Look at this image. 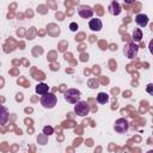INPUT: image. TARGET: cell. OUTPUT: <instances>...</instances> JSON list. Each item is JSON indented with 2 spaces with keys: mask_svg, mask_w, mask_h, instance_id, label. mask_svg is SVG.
I'll list each match as a JSON object with an SVG mask.
<instances>
[{
  "mask_svg": "<svg viewBox=\"0 0 153 153\" xmlns=\"http://www.w3.org/2000/svg\"><path fill=\"white\" fill-rule=\"evenodd\" d=\"M57 103V98L54 93L48 92L41 97V105L45 109H53Z\"/></svg>",
  "mask_w": 153,
  "mask_h": 153,
  "instance_id": "obj_1",
  "label": "cell"
},
{
  "mask_svg": "<svg viewBox=\"0 0 153 153\" xmlns=\"http://www.w3.org/2000/svg\"><path fill=\"white\" fill-rule=\"evenodd\" d=\"M74 112L78 116H81V117L88 115V112H90V105H88V103L86 100H78L75 103V105H74Z\"/></svg>",
  "mask_w": 153,
  "mask_h": 153,
  "instance_id": "obj_2",
  "label": "cell"
},
{
  "mask_svg": "<svg viewBox=\"0 0 153 153\" xmlns=\"http://www.w3.org/2000/svg\"><path fill=\"white\" fill-rule=\"evenodd\" d=\"M80 97H81V92L76 88H68L65 92V99L71 104H75L78 100H80Z\"/></svg>",
  "mask_w": 153,
  "mask_h": 153,
  "instance_id": "obj_3",
  "label": "cell"
},
{
  "mask_svg": "<svg viewBox=\"0 0 153 153\" xmlns=\"http://www.w3.org/2000/svg\"><path fill=\"white\" fill-rule=\"evenodd\" d=\"M137 51H139V45L135 44L134 42L127 43V44L124 45V48H123V53H124V55H126L128 59H134V57H136Z\"/></svg>",
  "mask_w": 153,
  "mask_h": 153,
  "instance_id": "obj_4",
  "label": "cell"
},
{
  "mask_svg": "<svg viewBox=\"0 0 153 153\" xmlns=\"http://www.w3.org/2000/svg\"><path fill=\"white\" fill-rule=\"evenodd\" d=\"M114 129H115V131H117L120 134H124L129 129V123H128V121L126 118H118V120L115 121Z\"/></svg>",
  "mask_w": 153,
  "mask_h": 153,
  "instance_id": "obj_5",
  "label": "cell"
},
{
  "mask_svg": "<svg viewBox=\"0 0 153 153\" xmlns=\"http://www.w3.org/2000/svg\"><path fill=\"white\" fill-rule=\"evenodd\" d=\"M78 14L84 19H88L93 16V10H92V7H90L87 5H81L78 8Z\"/></svg>",
  "mask_w": 153,
  "mask_h": 153,
  "instance_id": "obj_6",
  "label": "cell"
},
{
  "mask_svg": "<svg viewBox=\"0 0 153 153\" xmlns=\"http://www.w3.org/2000/svg\"><path fill=\"white\" fill-rule=\"evenodd\" d=\"M108 10H109L110 14H112V16H118V14L122 12V7H121V5H120L117 1H115V0L110 2Z\"/></svg>",
  "mask_w": 153,
  "mask_h": 153,
  "instance_id": "obj_7",
  "label": "cell"
},
{
  "mask_svg": "<svg viewBox=\"0 0 153 153\" xmlns=\"http://www.w3.org/2000/svg\"><path fill=\"white\" fill-rule=\"evenodd\" d=\"M88 27L92 30V31H100L102 27H103V23L99 18H93L88 22Z\"/></svg>",
  "mask_w": 153,
  "mask_h": 153,
  "instance_id": "obj_8",
  "label": "cell"
},
{
  "mask_svg": "<svg viewBox=\"0 0 153 153\" xmlns=\"http://www.w3.org/2000/svg\"><path fill=\"white\" fill-rule=\"evenodd\" d=\"M8 110L6 106L4 105H0V126H4L7 123L8 121Z\"/></svg>",
  "mask_w": 153,
  "mask_h": 153,
  "instance_id": "obj_9",
  "label": "cell"
},
{
  "mask_svg": "<svg viewBox=\"0 0 153 153\" xmlns=\"http://www.w3.org/2000/svg\"><path fill=\"white\" fill-rule=\"evenodd\" d=\"M135 23L140 26V27H145L147 24H148V17L143 13H140V14H136L135 17Z\"/></svg>",
  "mask_w": 153,
  "mask_h": 153,
  "instance_id": "obj_10",
  "label": "cell"
},
{
  "mask_svg": "<svg viewBox=\"0 0 153 153\" xmlns=\"http://www.w3.org/2000/svg\"><path fill=\"white\" fill-rule=\"evenodd\" d=\"M48 92H49V86L47 84H44V82L37 84V86H36V93H38L39 96H43V94H45Z\"/></svg>",
  "mask_w": 153,
  "mask_h": 153,
  "instance_id": "obj_11",
  "label": "cell"
},
{
  "mask_svg": "<svg viewBox=\"0 0 153 153\" xmlns=\"http://www.w3.org/2000/svg\"><path fill=\"white\" fill-rule=\"evenodd\" d=\"M131 39L135 43H137V42H140L142 39V31H141V29H134V31L131 33Z\"/></svg>",
  "mask_w": 153,
  "mask_h": 153,
  "instance_id": "obj_12",
  "label": "cell"
},
{
  "mask_svg": "<svg viewBox=\"0 0 153 153\" xmlns=\"http://www.w3.org/2000/svg\"><path fill=\"white\" fill-rule=\"evenodd\" d=\"M97 102L99 104H105L109 102V94L106 92H99L97 94Z\"/></svg>",
  "mask_w": 153,
  "mask_h": 153,
  "instance_id": "obj_13",
  "label": "cell"
},
{
  "mask_svg": "<svg viewBox=\"0 0 153 153\" xmlns=\"http://www.w3.org/2000/svg\"><path fill=\"white\" fill-rule=\"evenodd\" d=\"M43 134H44V135H47V136H49V135L54 134V128H53V127H50V126H45V127L43 128Z\"/></svg>",
  "mask_w": 153,
  "mask_h": 153,
  "instance_id": "obj_14",
  "label": "cell"
},
{
  "mask_svg": "<svg viewBox=\"0 0 153 153\" xmlns=\"http://www.w3.org/2000/svg\"><path fill=\"white\" fill-rule=\"evenodd\" d=\"M69 29H71V31H76L78 30V24L76 23H71L69 24Z\"/></svg>",
  "mask_w": 153,
  "mask_h": 153,
  "instance_id": "obj_15",
  "label": "cell"
},
{
  "mask_svg": "<svg viewBox=\"0 0 153 153\" xmlns=\"http://www.w3.org/2000/svg\"><path fill=\"white\" fill-rule=\"evenodd\" d=\"M123 1H124V4H127V5H131V4L135 2V0H123Z\"/></svg>",
  "mask_w": 153,
  "mask_h": 153,
  "instance_id": "obj_16",
  "label": "cell"
},
{
  "mask_svg": "<svg viewBox=\"0 0 153 153\" xmlns=\"http://www.w3.org/2000/svg\"><path fill=\"white\" fill-rule=\"evenodd\" d=\"M147 91H148L149 93H152V84H149V85H148V88H147Z\"/></svg>",
  "mask_w": 153,
  "mask_h": 153,
  "instance_id": "obj_17",
  "label": "cell"
},
{
  "mask_svg": "<svg viewBox=\"0 0 153 153\" xmlns=\"http://www.w3.org/2000/svg\"><path fill=\"white\" fill-rule=\"evenodd\" d=\"M115 1H116V0H115Z\"/></svg>",
  "mask_w": 153,
  "mask_h": 153,
  "instance_id": "obj_18",
  "label": "cell"
}]
</instances>
